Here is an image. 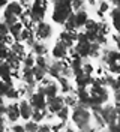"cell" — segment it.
I'll list each match as a JSON object with an SVG mask.
<instances>
[{"label": "cell", "instance_id": "1", "mask_svg": "<svg viewBox=\"0 0 120 132\" xmlns=\"http://www.w3.org/2000/svg\"><path fill=\"white\" fill-rule=\"evenodd\" d=\"M74 14L71 0H57L53 2V12H51V20L56 24H65L66 20Z\"/></svg>", "mask_w": 120, "mask_h": 132}, {"label": "cell", "instance_id": "23", "mask_svg": "<svg viewBox=\"0 0 120 132\" xmlns=\"http://www.w3.org/2000/svg\"><path fill=\"white\" fill-rule=\"evenodd\" d=\"M32 72H33V77H35V81H42L47 77V71L39 68V66H36V65L32 68Z\"/></svg>", "mask_w": 120, "mask_h": 132}, {"label": "cell", "instance_id": "9", "mask_svg": "<svg viewBox=\"0 0 120 132\" xmlns=\"http://www.w3.org/2000/svg\"><path fill=\"white\" fill-rule=\"evenodd\" d=\"M68 47L63 45L60 41L56 42V45L53 47V51H51V54H53V57L56 59V60H65V59H68Z\"/></svg>", "mask_w": 120, "mask_h": 132}, {"label": "cell", "instance_id": "30", "mask_svg": "<svg viewBox=\"0 0 120 132\" xmlns=\"http://www.w3.org/2000/svg\"><path fill=\"white\" fill-rule=\"evenodd\" d=\"M110 11V3L107 2V0H102L101 3H99V8H98V14L101 16H104L107 12Z\"/></svg>", "mask_w": 120, "mask_h": 132}, {"label": "cell", "instance_id": "17", "mask_svg": "<svg viewBox=\"0 0 120 132\" xmlns=\"http://www.w3.org/2000/svg\"><path fill=\"white\" fill-rule=\"evenodd\" d=\"M6 116L11 122H17L20 119V107L18 104H11L9 107H6Z\"/></svg>", "mask_w": 120, "mask_h": 132}, {"label": "cell", "instance_id": "40", "mask_svg": "<svg viewBox=\"0 0 120 132\" xmlns=\"http://www.w3.org/2000/svg\"><path fill=\"white\" fill-rule=\"evenodd\" d=\"M5 114H6V107L2 104V105H0V117H3Z\"/></svg>", "mask_w": 120, "mask_h": 132}, {"label": "cell", "instance_id": "33", "mask_svg": "<svg viewBox=\"0 0 120 132\" xmlns=\"http://www.w3.org/2000/svg\"><path fill=\"white\" fill-rule=\"evenodd\" d=\"M24 131L26 132H38V123L33 122V120L26 122V125H24Z\"/></svg>", "mask_w": 120, "mask_h": 132}, {"label": "cell", "instance_id": "11", "mask_svg": "<svg viewBox=\"0 0 120 132\" xmlns=\"http://www.w3.org/2000/svg\"><path fill=\"white\" fill-rule=\"evenodd\" d=\"M57 41H60L63 45H66L68 48H71V47H74V44L77 42V33L65 30V32L60 33V36H59V39H57Z\"/></svg>", "mask_w": 120, "mask_h": 132}, {"label": "cell", "instance_id": "36", "mask_svg": "<svg viewBox=\"0 0 120 132\" xmlns=\"http://www.w3.org/2000/svg\"><path fill=\"white\" fill-rule=\"evenodd\" d=\"M6 98H9V99H18V98H20V92L12 87V89L6 93Z\"/></svg>", "mask_w": 120, "mask_h": 132}, {"label": "cell", "instance_id": "6", "mask_svg": "<svg viewBox=\"0 0 120 132\" xmlns=\"http://www.w3.org/2000/svg\"><path fill=\"white\" fill-rule=\"evenodd\" d=\"M33 33H35V38H36V39H39V41H47V39L51 38V35H53V29H51L50 24L41 21V23H36L35 29H33Z\"/></svg>", "mask_w": 120, "mask_h": 132}, {"label": "cell", "instance_id": "45", "mask_svg": "<svg viewBox=\"0 0 120 132\" xmlns=\"http://www.w3.org/2000/svg\"><path fill=\"white\" fill-rule=\"evenodd\" d=\"M3 104V96H0V105Z\"/></svg>", "mask_w": 120, "mask_h": 132}, {"label": "cell", "instance_id": "24", "mask_svg": "<svg viewBox=\"0 0 120 132\" xmlns=\"http://www.w3.org/2000/svg\"><path fill=\"white\" fill-rule=\"evenodd\" d=\"M35 65L42 68V69H45V71H48L50 62H48V59L45 57V56H36V57H35Z\"/></svg>", "mask_w": 120, "mask_h": 132}, {"label": "cell", "instance_id": "7", "mask_svg": "<svg viewBox=\"0 0 120 132\" xmlns=\"http://www.w3.org/2000/svg\"><path fill=\"white\" fill-rule=\"evenodd\" d=\"M29 102L33 108H39V110L47 108V96L41 92H33L29 98Z\"/></svg>", "mask_w": 120, "mask_h": 132}, {"label": "cell", "instance_id": "43", "mask_svg": "<svg viewBox=\"0 0 120 132\" xmlns=\"http://www.w3.org/2000/svg\"><path fill=\"white\" fill-rule=\"evenodd\" d=\"M114 110H116V114L120 116V104H119V102H116V107H114Z\"/></svg>", "mask_w": 120, "mask_h": 132}, {"label": "cell", "instance_id": "28", "mask_svg": "<svg viewBox=\"0 0 120 132\" xmlns=\"http://www.w3.org/2000/svg\"><path fill=\"white\" fill-rule=\"evenodd\" d=\"M98 26L99 23H96L95 20H87L84 24V32H98Z\"/></svg>", "mask_w": 120, "mask_h": 132}, {"label": "cell", "instance_id": "32", "mask_svg": "<svg viewBox=\"0 0 120 132\" xmlns=\"http://www.w3.org/2000/svg\"><path fill=\"white\" fill-rule=\"evenodd\" d=\"M9 53V47L5 44V42L0 41V62H3V60H6V56H8Z\"/></svg>", "mask_w": 120, "mask_h": 132}, {"label": "cell", "instance_id": "38", "mask_svg": "<svg viewBox=\"0 0 120 132\" xmlns=\"http://www.w3.org/2000/svg\"><path fill=\"white\" fill-rule=\"evenodd\" d=\"M38 132H51V128L48 125H42V126H38Z\"/></svg>", "mask_w": 120, "mask_h": 132}, {"label": "cell", "instance_id": "25", "mask_svg": "<svg viewBox=\"0 0 120 132\" xmlns=\"http://www.w3.org/2000/svg\"><path fill=\"white\" fill-rule=\"evenodd\" d=\"M21 63H23L26 68H33V66H35V54H33V53H26V56L23 57Z\"/></svg>", "mask_w": 120, "mask_h": 132}, {"label": "cell", "instance_id": "13", "mask_svg": "<svg viewBox=\"0 0 120 132\" xmlns=\"http://www.w3.org/2000/svg\"><path fill=\"white\" fill-rule=\"evenodd\" d=\"M18 107H20V117H23L24 120H30V119H32L33 107L30 105V102H29V101L23 99V101L18 104Z\"/></svg>", "mask_w": 120, "mask_h": 132}, {"label": "cell", "instance_id": "14", "mask_svg": "<svg viewBox=\"0 0 120 132\" xmlns=\"http://www.w3.org/2000/svg\"><path fill=\"white\" fill-rule=\"evenodd\" d=\"M101 117L104 119L105 125H110L111 122H114L116 117H117L114 107H110V105H108V107H104L102 108V111H101Z\"/></svg>", "mask_w": 120, "mask_h": 132}, {"label": "cell", "instance_id": "35", "mask_svg": "<svg viewBox=\"0 0 120 132\" xmlns=\"http://www.w3.org/2000/svg\"><path fill=\"white\" fill-rule=\"evenodd\" d=\"M6 35H9V26L5 21H2L0 23V38L2 36H6Z\"/></svg>", "mask_w": 120, "mask_h": 132}, {"label": "cell", "instance_id": "29", "mask_svg": "<svg viewBox=\"0 0 120 132\" xmlns=\"http://www.w3.org/2000/svg\"><path fill=\"white\" fill-rule=\"evenodd\" d=\"M12 87H14L12 82H6V81H2V80H0V96H6V93H8Z\"/></svg>", "mask_w": 120, "mask_h": 132}, {"label": "cell", "instance_id": "3", "mask_svg": "<svg viewBox=\"0 0 120 132\" xmlns=\"http://www.w3.org/2000/svg\"><path fill=\"white\" fill-rule=\"evenodd\" d=\"M23 5L18 2V0H12V2H9L8 5L5 6V11H3V21L6 23V24H14L17 23L18 20H20V15L23 14Z\"/></svg>", "mask_w": 120, "mask_h": 132}, {"label": "cell", "instance_id": "42", "mask_svg": "<svg viewBox=\"0 0 120 132\" xmlns=\"http://www.w3.org/2000/svg\"><path fill=\"white\" fill-rule=\"evenodd\" d=\"M114 96H116V102H119L120 104V89L114 92Z\"/></svg>", "mask_w": 120, "mask_h": 132}, {"label": "cell", "instance_id": "12", "mask_svg": "<svg viewBox=\"0 0 120 132\" xmlns=\"http://www.w3.org/2000/svg\"><path fill=\"white\" fill-rule=\"evenodd\" d=\"M0 80L6 82H12V68L6 60L0 62Z\"/></svg>", "mask_w": 120, "mask_h": 132}, {"label": "cell", "instance_id": "44", "mask_svg": "<svg viewBox=\"0 0 120 132\" xmlns=\"http://www.w3.org/2000/svg\"><path fill=\"white\" fill-rule=\"evenodd\" d=\"M8 5V0H0V8H5Z\"/></svg>", "mask_w": 120, "mask_h": 132}, {"label": "cell", "instance_id": "18", "mask_svg": "<svg viewBox=\"0 0 120 132\" xmlns=\"http://www.w3.org/2000/svg\"><path fill=\"white\" fill-rule=\"evenodd\" d=\"M9 50H11L14 54H17V56L21 59V60H23V57L26 56V48H24V44H23V42H17L15 41L12 45H9Z\"/></svg>", "mask_w": 120, "mask_h": 132}, {"label": "cell", "instance_id": "2", "mask_svg": "<svg viewBox=\"0 0 120 132\" xmlns=\"http://www.w3.org/2000/svg\"><path fill=\"white\" fill-rule=\"evenodd\" d=\"M101 60L107 66V71L113 75L120 74V51L105 48L101 53Z\"/></svg>", "mask_w": 120, "mask_h": 132}, {"label": "cell", "instance_id": "8", "mask_svg": "<svg viewBox=\"0 0 120 132\" xmlns=\"http://www.w3.org/2000/svg\"><path fill=\"white\" fill-rule=\"evenodd\" d=\"M65 105V98L63 96H53V98H47V108L50 113L56 114L57 111Z\"/></svg>", "mask_w": 120, "mask_h": 132}, {"label": "cell", "instance_id": "15", "mask_svg": "<svg viewBox=\"0 0 120 132\" xmlns=\"http://www.w3.org/2000/svg\"><path fill=\"white\" fill-rule=\"evenodd\" d=\"M74 77H75V84L78 87H87V86L92 84V80H93L92 75H87V74H84V72H80V74L74 75Z\"/></svg>", "mask_w": 120, "mask_h": 132}, {"label": "cell", "instance_id": "5", "mask_svg": "<svg viewBox=\"0 0 120 132\" xmlns=\"http://www.w3.org/2000/svg\"><path fill=\"white\" fill-rule=\"evenodd\" d=\"M48 9V0H33L30 5V18L33 23L44 21Z\"/></svg>", "mask_w": 120, "mask_h": 132}, {"label": "cell", "instance_id": "16", "mask_svg": "<svg viewBox=\"0 0 120 132\" xmlns=\"http://www.w3.org/2000/svg\"><path fill=\"white\" fill-rule=\"evenodd\" d=\"M74 16H75V24H77V29H78V27H84L86 21L89 20V15H87V12H86V9H84V8L75 11V12H74Z\"/></svg>", "mask_w": 120, "mask_h": 132}, {"label": "cell", "instance_id": "21", "mask_svg": "<svg viewBox=\"0 0 120 132\" xmlns=\"http://www.w3.org/2000/svg\"><path fill=\"white\" fill-rule=\"evenodd\" d=\"M24 29V26L20 23V21H17V23H14V24H9V33L14 36V39H18V36H20V33H21V30Z\"/></svg>", "mask_w": 120, "mask_h": 132}, {"label": "cell", "instance_id": "27", "mask_svg": "<svg viewBox=\"0 0 120 132\" xmlns=\"http://www.w3.org/2000/svg\"><path fill=\"white\" fill-rule=\"evenodd\" d=\"M56 114H57V117H59L62 122H66V120L69 119V107H68V105H63Z\"/></svg>", "mask_w": 120, "mask_h": 132}, {"label": "cell", "instance_id": "10", "mask_svg": "<svg viewBox=\"0 0 120 132\" xmlns=\"http://www.w3.org/2000/svg\"><path fill=\"white\" fill-rule=\"evenodd\" d=\"M90 47H92V42L84 41V42H77L74 45V50L77 53V56L81 59H86L90 56Z\"/></svg>", "mask_w": 120, "mask_h": 132}, {"label": "cell", "instance_id": "19", "mask_svg": "<svg viewBox=\"0 0 120 132\" xmlns=\"http://www.w3.org/2000/svg\"><path fill=\"white\" fill-rule=\"evenodd\" d=\"M47 51H48V48H47V45L44 44V41H36L32 45V53L36 54V56H45Z\"/></svg>", "mask_w": 120, "mask_h": 132}, {"label": "cell", "instance_id": "31", "mask_svg": "<svg viewBox=\"0 0 120 132\" xmlns=\"http://www.w3.org/2000/svg\"><path fill=\"white\" fill-rule=\"evenodd\" d=\"M77 104H78L77 96H74V95H72V92H71V93H68V96L65 98V105H68V107H71V105H72V107H75Z\"/></svg>", "mask_w": 120, "mask_h": 132}, {"label": "cell", "instance_id": "39", "mask_svg": "<svg viewBox=\"0 0 120 132\" xmlns=\"http://www.w3.org/2000/svg\"><path fill=\"white\" fill-rule=\"evenodd\" d=\"M12 132H26V131H24V126H21V125H14Z\"/></svg>", "mask_w": 120, "mask_h": 132}, {"label": "cell", "instance_id": "22", "mask_svg": "<svg viewBox=\"0 0 120 132\" xmlns=\"http://www.w3.org/2000/svg\"><path fill=\"white\" fill-rule=\"evenodd\" d=\"M47 117V108H44V110H39V108H33V113H32V120L33 122H41V120H44Z\"/></svg>", "mask_w": 120, "mask_h": 132}, {"label": "cell", "instance_id": "4", "mask_svg": "<svg viewBox=\"0 0 120 132\" xmlns=\"http://www.w3.org/2000/svg\"><path fill=\"white\" fill-rule=\"evenodd\" d=\"M72 120H74V123L77 125L81 131L86 129V128L89 126V123H90V113H89V110L84 107V105L77 104V105L74 107Z\"/></svg>", "mask_w": 120, "mask_h": 132}, {"label": "cell", "instance_id": "20", "mask_svg": "<svg viewBox=\"0 0 120 132\" xmlns=\"http://www.w3.org/2000/svg\"><path fill=\"white\" fill-rule=\"evenodd\" d=\"M21 80L24 81V84H35V77H33L32 68H26L24 66L23 71H21Z\"/></svg>", "mask_w": 120, "mask_h": 132}, {"label": "cell", "instance_id": "47", "mask_svg": "<svg viewBox=\"0 0 120 132\" xmlns=\"http://www.w3.org/2000/svg\"><path fill=\"white\" fill-rule=\"evenodd\" d=\"M53 2H57V0H53Z\"/></svg>", "mask_w": 120, "mask_h": 132}, {"label": "cell", "instance_id": "26", "mask_svg": "<svg viewBox=\"0 0 120 132\" xmlns=\"http://www.w3.org/2000/svg\"><path fill=\"white\" fill-rule=\"evenodd\" d=\"M92 59H98L101 57V45L98 42H92V47H90V56Z\"/></svg>", "mask_w": 120, "mask_h": 132}, {"label": "cell", "instance_id": "41", "mask_svg": "<svg viewBox=\"0 0 120 132\" xmlns=\"http://www.w3.org/2000/svg\"><path fill=\"white\" fill-rule=\"evenodd\" d=\"M108 2L114 5V8H120V0H108Z\"/></svg>", "mask_w": 120, "mask_h": 132}, {"label": "cell", "instance_id": "37", "mask_svg": "<svg viewBox=\"0 0 120 132\" xmlns=\"http://www.w3.org/2000/svg\"><path fill=\"white\" fill-rule=\"evenodd\" d=\"M93 65L92 63H83V72L84 74H87V75H92L93 74Z\"/></svg>", "mask_w": 120, "mask_h": 132}, {"label": "cell", "instance_id": "34", "mask_svg": "<svg viewBox=\"0 0 120 132\" xmlns=\"http://www.w3.org/2000/svg\"><path fill=\"white\" fill-rule=\"evenodd\" d=\"M71 5L74 11H78L84 8V0H71Z\"/></svg>", "mask_w": 120, "mask_h": 132}, {"label": "cell", "instance_id": "46", "mask_svg": "<svg viewBox=\"0 0 120 132\" xmlns=\"http://www.w3.org/2000/svg\"><path fill=\"white\" fill-rule=\"evenodd\" d=\"M18 2H20V3H24V2H29V0H18Z\"/></svg>", "mask_w": 120, "mask_h": 132}]
</instances>
